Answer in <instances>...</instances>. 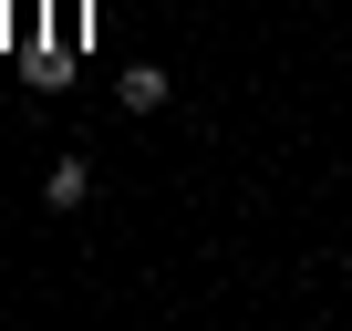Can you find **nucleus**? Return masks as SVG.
Masks as SVG:
<instances>
[{
	"label": "nucleus",
	"instance_id": "obj_1",
	"mask_svg": "<svg viewBox=\"0 0 352 331\" xmlns=\"http://www.w3.org/2000/svg\"><path fill=\"white\" fill-rule=\"evenodd\" d=\"M83 197H94V166H83V155H63L52 176H42V207H83Z\"/></svg>",
	"mask_w": 352,
	"mask_h": 331
},
{
	"label": "nucleus",
	"instance_id": "obj_2",
	"mask_svg": "<svg viewBox=\"0 0 352 331\" xmlns=\"http://www.w3.org/2000/svg\"><path fill=\"white\" fill-rule=\"evenodd\" d=\"M166 93H176V83H166V73H155V62H135V73H124V104H135V114H155V104H166Z\"/></svg>",
	"mask_w": 352,
	"mask_h": 331
}]
</instances>
